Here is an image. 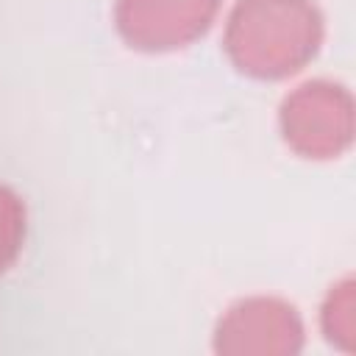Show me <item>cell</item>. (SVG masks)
<instances>
[{
  "mask_svg": "<svg viewBox=\"0 0 356 356\" xmlns=\"http://www.w3.org/2000/svg\"><path fill=\"white\" fill-rule=\"evenodd\" d=\"M22 239H25V203L8 186H0V273H6L14 264Z\"/></svg>",
  "mask_w": 356,
  "mask_h": 356,
  "instance_id": "obj_5",
  "label": "cell"
},
{
  "mask_svg": "<svg viewBox=\"0 0 356 356\" xmlns=\"http://www.w3.org/2000/svg\"><path fill=\"white\" fill-rule=\"evenodd\" d=\"M286 142L309 159H331L348 147L353 134V103L342 86L306 83L281 106Z\"/></svg>",
  "mask_w": 356,
  "mask_h": 356,
  "instance_id": "obj_2",
  "label": "cell"
},
{
  "mask_svg": "<svg viewBox=\"0 0 356 356\" xmlns=\"http://www.w3.org/2000/svg\"><path fill=\"white\" fill-rule=\"evenodd\" d=\"M323 19L312 0H239L228 17L225 50L259 78L300 70L320 44Z\"/></svg>",
  "mask_w": 356,
  "mask_h": 356,
  "instance_id": "obj_1",
  "label": "cell"
},
{
  "mask_svg": "<svg viewBox=\"0 0 356 356\" xmlns=\"http://www.w3.org/2000/svg\"><path fill=\"white\" fill-rule=\"evenodd\" d=\"M220 350H298L300 320L292 306L281 300H245L234 306L217 328Z\"/></svg>",
  "mask_w": 356,
  "mask_h": 356,
  "instance_id": "obj_4",
  "label": "cell"
},
{
  "mask_svg": "<svg viewBox=\"0 0 356 356\" xmlns=\"http://www.w3.org/2000/svg\"><path fill=\"white\" fill-rule=\"evenodd\" d=\"M217 6L220 0H120L117 25L136 47H181L209 28Z\"/></svg>",
  "mask_w": 356,
  "mask_h": 356,
  "instance_id": "obj_3",
  "label": "cell"
},
{
  "mask_svg": "<svg viewBox=\"0 0 356 356\" xmlns=\"http://www.w3.org/2000/svg\"><path fill=\"white\" fill-rule=\"evenodd\" d=\"M350 309H353V295H350V281H345L337 289H331L328 303L323 309V323H325L328 339H350V331H353Z\"/></svg>",
  "mask_w": 356,
  "mask_h": 356,
  "instance_id": "obj_6",
  "label": "cell"
}]
</instances>
